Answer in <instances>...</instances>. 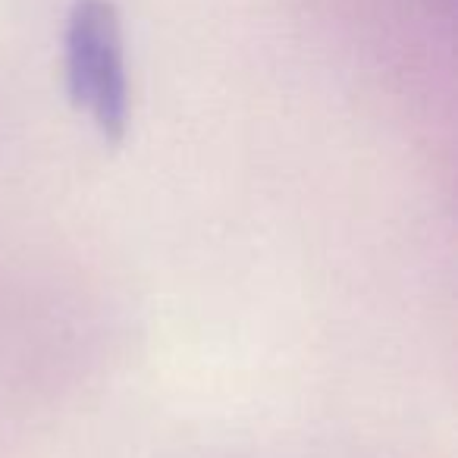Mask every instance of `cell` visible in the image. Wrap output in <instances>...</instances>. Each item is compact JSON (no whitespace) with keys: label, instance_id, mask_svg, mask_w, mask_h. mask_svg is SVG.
<instances>
[{"label":"cell","instance_id":"cell-1","mask_svg":"<svg viewBox=\"0 0 458 458\" xmlns=\"http://www.w3.org/2000/svg\"><path fill=\"white\" fill-rule=\"evenodd\" d=\"M66 89L107 141L129 132V72L120 13L110 0H76L64 35Z\"/></svg>","mask_w":458,"mask_h":458}]
</instances>
